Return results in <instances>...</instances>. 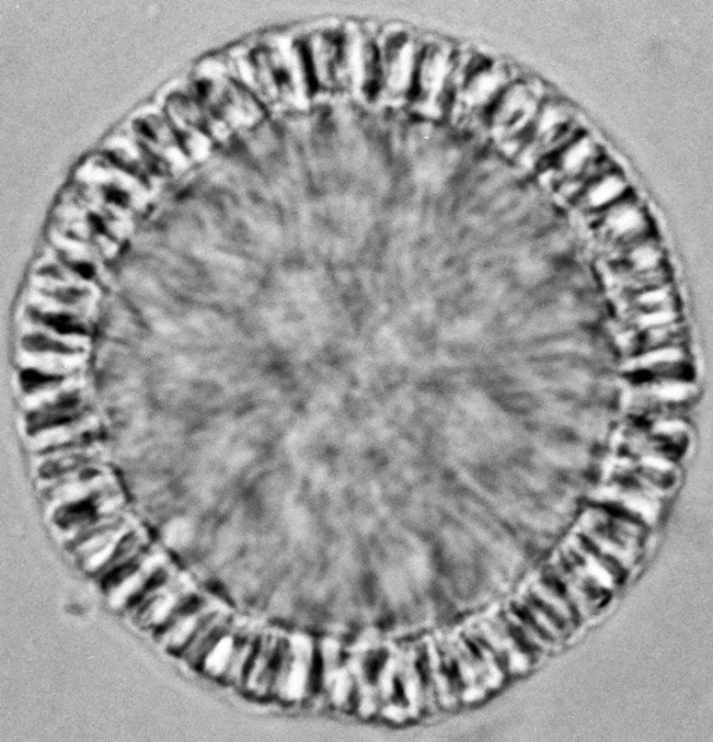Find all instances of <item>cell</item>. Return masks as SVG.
<instances>
[{"mask_svg":"<svg viewBox=\"0 0 713 742\" xmlns=\"http://www.w3.org/2000/svg\"><path fill=\"white\" fill-rule=\"evenodd\" d=\"M25 345H27V349L38 350L39 352H45V354L49 355H72L77 352L65 341L39 334L27 336V339H25Z\"/></svg>","mask_w":713,"mask_h":742,"instance_id":"cell-5","label":"cell"},{"mask_svg":"<svg viewBox=\"0 0 713 742\" xmlns=\"http://www.w3.org/2000/svg\"><path fill=\"white\" fill-rule=\"evenodd\" d=\"M605 229L608 235L616 237L613 240L633 239L647 230L646 210L632 197H623L620 202L607 208Z\"/></svg>","mask_w":713,"mask_h":742,"instance_id":"cell-4","label":"cell"},{"mask_svg":"<svg viewBox=\"0 0 713 742\" xmlns=\"http://www.w3.org/2000/svg\"><path fill=\"white\" fill-rule=\"evenodd\" d=\"M539 110L540 100L537 89L517 85L503 99L499 113H497V121L505 126V129L526 134V132L531 130Z\"/></svg>","mask_w":713,"mask_h":742,"instance_id":"cell-2","label":"cell"},{"mask_svg":"<svg viewBox=\"0 0 713 742\" xmlns=\"http://www.w3.org/2000/svg\"><path fill=\"white\" fill-rule=\"evenodd\" d=\"M602 161V151L594 140L587 136L575 135L561 149L555 152L553 167L560 178V182L575 186V193L578 194L579 187L585 186L591 178L605 170Z\"/></svg>","mask_w":713,"mask_h":742,"instance_id":"cell-1","label":"cell"},{"mask_svg":"<svg viewBox=\"0 0 713 742\" xmlns=\"http://www.w3.org/2000/svg\"><path fill=\"white\" fill-rule=\"evenodd\" d=\"M628 182L620 171L611 167L596 173L576 194L580 207L591 210L607 209L628 196Z\"/></svg>","mask_w":713,"mask_h":742,"instance_id":"cell-3","label":"cell"}]
</instances>
